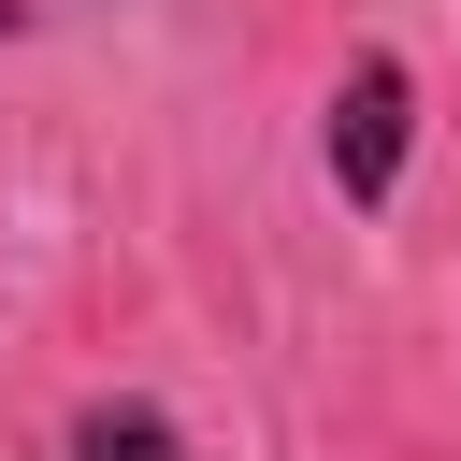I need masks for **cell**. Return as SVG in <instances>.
I'll use <instances>...</instances> for the list:
<instances>
[{"instance_id": "1", "label": "cell", "mask_w": 461, "mask_h": 461, "mask_svg": "<svg viewBox=\"0 0 461 461\" xmlns=\"http://www.w3.org/2000/svg\"><path fill=\"white\" fill-rule=\"evenodd\" d=\"M403 130H418V86H403V58H360V72H346V101H331V173H346V202H389V173H403Z\"/></svg>"}, {"instance_id": "2", "label": "cell", "mask_w": 461, "mask_h": 461, "mask_svg": "<svg viewBox=\"0 0 461 461\" xmlns=\"http://www.w3.org/2000/svg\"><path fill=\"white\" fill-rule=\"evenodd\" d=\"M72 461H187V447H173V418H144V403H101V418H72Z\"/></svg>"}, {"instance_id": "3", "label": "cell", "mask_w": 461, "mask_h": 461, "mask_svg": "<svg viewBox=\"0 0 461 461\" xmlns=\"http://www.w3.org/2000/svg\"><path fill=\"white\" fill-rule=\"evenodd\" d=\"M14 14H29V0H0V29H14Z\"/></svg>"}]
</instances>
